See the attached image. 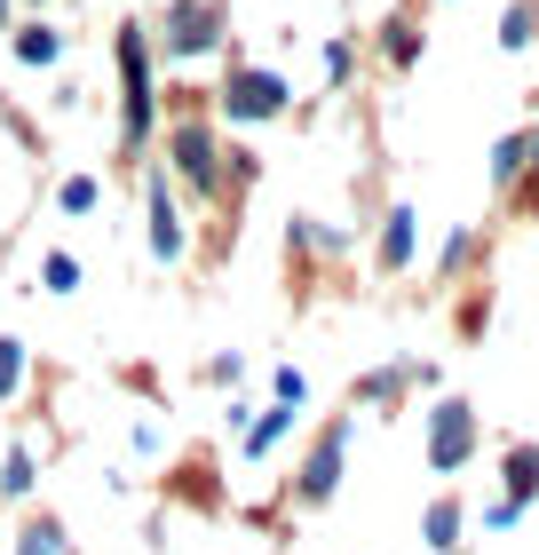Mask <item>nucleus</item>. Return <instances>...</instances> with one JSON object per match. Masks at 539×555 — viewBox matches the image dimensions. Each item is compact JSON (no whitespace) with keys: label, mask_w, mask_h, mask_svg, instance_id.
I'll return each mask as SVG.
<instances>
[{"label":"nucleus","mask_w":539,"mask_h":555,"mask_svg":"<svg viewBox=\"0 0 539 555\" xmlns=\"http://www.w3.org/2000/svg\"><path fill=\"white\" fill-rule=\"evenodd\" d=\"M16 555H64V524H56V516H33V524L16 532Z\"/></svg>","instance_id":"nucleus-19"},{"label":"nucleus","mask_w":539,"mask_h":555,"mask_svg":"<svg viewBox=\"0 0 539 555\" xmlns=\"http://www.w3.org/2000/svg\"><path fill=\"white\" fill-rule=\"evenodd\" d=\"M215 104H222L230 128H262V119H286L294 88H286V72H270V64H230L215 80Z\"/></svg>","instance_id":"nucleus-2"},{"label":"nucleus","mask_w":539,"mask_h":555,"mask_svg":"<svg viewBox=\"0 0 539 555\" xmlns=\"http://www.w3.org/2000/svg\"><path fill=\"white\" fill-rule=\"evenodd\" d=\"M40 286H48V294H80V255H72V246H56V255L40 262Z\"/></svg>","instance_id":"nucleus-21"},{"label":"nucleus","mask_w":539,"mask_h":555,"mask_svg":"<svg viewBox=\"0 0 539 555\" xmlns=\"http://www.w3.org/2000/svg\"><path fill=\"white\" fill-rule=\"evenodd\" d=\"M167 159H175V183H183L191 198H207V207H222V135L207 128V119H175L167 128Z\"/></svg>","instance_id":"nucleus-3"},{"label":"nucleus","mask_w":539,"mask_h":555,"mask_svg":"<svg viewBox=\"0 0 539 555\" xmlns=\"http://www.w3.org/2000/svg\"><path fill=\"white\" fill-rule=\"evenodd\" d=\"M270 405H294V413H301V405H310V373H301V365H278V373H270Z\"/></svg>","instance_id":"nucleus-22"},{"label":"nucleus","mask_w":539,"mask_h":555,"mask_svg":"<svg viewBox=\"0 0 539 555\" xmlns=\"http://www.w3.org/2000/svg\"><path fill=\"white\" fill-rule=\"evenodd\" d=\"M215 48H222V9L215 0H167V16L151 24V56H167V64L215 56Z\"/></svg>","instance_id":"nucleus-4"},{"label":"nucleus","mask_w":539,"mask_h":555,"mask_svg":"<svg viewBox=\"0 0 539 555\" xmlns=\"http://www.w3.org/2000/svg\"><path fill=\"white\" fill-rule=\"evenodd\" d=\"M119 151L143 159L151 135H159V64H151V24L143 16H119Z\"/></svg>","instance_id":"nucleus-1"},{"label":"nucleus","mask_w":539,"mask_h":555,"mask_svg":"<svg viewBox=\"0 0 539 555\" xmlns=\"http://www.w3.org/2000/svg\"><path fill=\"white\" fill-rule=\"evenodd\" d=\"M33 9H48V0H33Z\"/></svg>","instance_id":"nucleus-32"},{"label":"nucleus","mask_w":539,"mask_h":555,"mask_svg":"<svg viewBox=\"0 0 539 555\" xmlns=\"http://www.w3.org/2000/svg\"><path fill=\"white\" fill-rule=\"evenodd\" d=\"M484 325H492V294H460L452 334H460V341H484Z\"/></svg>","instance_id":"nucleus-20"},{"label":"nucleus","mask_w":539,"mask_h":555,"mask_svg":"<svg viewBox=\"0 0 539 555\" xmlns=\"http://www.w3.org/2000/svg\"><path fill=\"white\" fill-rule=\"evenodd\" d=\"M56 207L64 215H95V207H104V183H95V175H72V183L56 191Z\"/></svg>","instance_id":"nucleus-23"},{"label":"nucleus","mask_w":539,"mask_h":555,"mask_svg":"<svg viewBox=\"0 0 539 555\" xmlns=\"http://www.w3.org/2000/svg\"><path fill=\"white\" fill-rule=\"evenodd\" d=\"M413 246H421V207H413V198H389L381 238H373V270L381 278H405V270H413Z\"/></svg>","instance_id":"nucleus-8"},{"label":"nucleus","mask_w":539,"mask_h":555,"mask_svg":"<svg viewBox=\"0 0 539 555\" xmlns=\"http://www.w3.org/2000/svg\"><path fill=\"white\" fill-rule=\"evenodd\" d=\"M143 238H151V262H167V270L191 255V222H183V198H175L167 167L143 175Z\"/></svg>","instance_id":"nucleus-5"},{"label":"nucleus","mask_w":539,"mask_h":555,"mask_svg":"<svg viewBox=\"0 0 539 555\" xmlns=\"http://www.w3.org/2000/svg\"><path fill=\"white\" fill-rule=\"evenodd\" d=\"M516 524H524V508H516V500H492V508H484V532H516Z\"/></svg>","instance_id":"nucleus-27"},{"label":"nucleus","mask_w":539,"mask_h":555,"mask_svg":"<svg viewBox=\"0 0 539 555\" xmlns=\"http://www.w3.org/2000/svg\"><path fill=\"white\" fill-rule=\"evenodd\" d=\"M286 246H294V255H342V231H325V222H286Z\"/></svg>","instance_id":"nucleus-18"},{"label":"nucleus","mask_w":539,"mask_h":555,"mask_svg":"<svg viewBox=\"0 0 539 555\" xmlns=\"http://www.w3.org/2000/svg\"><path fill=\"white\" fill-rule=\"evenodd\" d=\"M207 382H222V389H239V382H246V358H239V349H222V358L207 365Z\"/></svg>","instance_id":"nucleus-29"},{"label":"nucleus","mask_w":539,"mask_h":555,"mask_svg":"<svg viewBox=\"0 0 539 555\" xmlns=\"http://www.w3.org/2000/svg\"><path fill=\"white\" fill-rule=\"evenodd\" d=\"M405 382L436 389V365H373L365 382H357V405H397V397H405Z\"/></svg>","instance_id":"nucleus-10"},{"label":"nucleus","mask_w":539,"mask_h":555,"mask_svg":"<svg viewBox=\"0 0 539 555\" xmlns=\"http://www.w3.org/2000/svg\"><path fill=\"white\" fill-rule=\"evenodd\" d=\"M349 72H357V48L333 33V40H325V88H349Z\"/></svg>","instance_id":"nucleus-26"},{"label":"nucleus","mask_w":539,"mask_h":555,"mask_svg":"<svg viewBox=\"0 0 539 555\" xmlns=\"http://www.w3.org/2000/svg\"><path fill=\"white\" fill-rule=\"evenodd\" d=\"M342 468H349V421H325L310 437V452H301V468H294V500L301 508H325L342 492Z\"/></svg>","instance_id":"nucleus-6"},{"label":"nucleus","mask_w":539,"mask_h":555,"mask_svg":"<svg viewBox=\"0 0 539 555\" xmlns=\"http://www.w3.org/2000/svg\"><path fill=\"white\" fill-rule=\"evenodd\" d=\"M33 476H40V468H33V452L16 444L9 461H0V492H9V500H24V492H33Z\"/></svg>","instance_id":"nucleus-24"},{"label":"nucleus","mask_w":539,"mask_h":555,"mask_svg":"<svg viewBox=\"0 0 539 555\" xmlns=\"http://www.w3.org/2000/svg\"><path fill=\"white\" fill-rule=\"evenodd\" d=\"M9 40H16V64H33V72H48V64H56L64 56V33H56V24H9Z\"/></svg>","instance_id":"nucleus-12"},{"label":"nucleus","mask_w":539,"mask_h":555,"mask_svg":"<svg viewBox=\"0 0 539 555\" xmlns=\"http://www.w3.org/2000/svg\"><path fill=\"white\" fill-rule=\"evenodd\" d=\"M16 389H24V341H16V334H0V405H9Z\"/></svg>","instance_id":"nucleus-25"},{"label":"nucleus","mask_w":539,"mask_h":555,"mask_svg":"<svg viewBox=\"0 0 539 555\" xmlns=\"http://www.w3.org/2000/svg\"><path fill=\"white\" fill-rule=\"evenodd\" d=\"M524 159H531L524 175H539V119H531V128H524Z\"/></svg>","instance_id":"nucleus-30"},{"label":"nucleus","mask_w":539,"mask_h":555,"mask_svg":"<svg viewBox=\"0 0 539 555\" xmlns=\"http://www.w3.org/2000/svg\"><path fill=\"white\" fill-rule=\"evenodd\" d=\"M421 48H428V33H421V16H413V9H397L389 24H381L373 56H381V72H421Z\"/></svg>","instance_id":"nucleus-9"},{"label":"nucleus","mask_w":539,"mask_h":555,"mask_svg":"<svg viewBox=\"0 0 539 555\" xmlns=\"http://www.w3.org/2000/svg\"><path fill=\"white\" fill-rule=\"evenodd\" d=\"M460 524H469V508L445 492V500H428V508H421V540H428L436 555H452V547H460Z\"/></svg>","instance_id":"nucleus-14"},{"label":"nucleus","mask_w":539,"mask_h":555,"mask_svg":"<svg viewBox=\"0 0 539 555\" xmlns=\"http://www.w3.org/2000/svg\"><path fill=\"white\" fill-rule=\"evenodd\" d=\"M254 175H262V159H254V151H230V159H222V183H239V191H246Z\"/></svg>","instance_id":"nucleus-28"},{"label":"nucleus","mask_w":539,"mask_h":555,"mask_svg":"<svg viewBox=\"0 0 539 555\" xmlns=\"http://www.w3.org/2000/svg\"><path fill=\"white\" fill-rule=\"evenodd\" d=\"M469 461H476V405L469 397H436L428 405V468L460 476Z\"/></svg>","instance_id":"nucleus-7"},{"label":"nucleus","mask_w":539,"mask_h":555,"mask_svg":"<svg viewBox=\"0 0 539 555\" xmlns=\"http://www.w3.org/2000/svg\"><path fill=\"white\" fill-rule=\"evenodd\" d=\"M9 24H16V0H0V33H9Z\"/></svg>","instance_id":"nucleus-31"},{"label":"nucleus","mask_w":539,"mask_h":555,"mask_svg":"<svg viewBox=\"0 0 539 555\" xmlns=\"http://www.w3.org/2000/svg\"><path fill=\"white\" fill-rule=\"evenodd\" d=\"M476 255H484V238L469 231V222H460V231H445V246H436V278H469Z\"/></svg>","instance_id":"nucleus-15"},{"label":"nucleus","mask_w":539,"mask_h":555,"mask_svg":"<svg viewBox=\"0 0 539 555\" xmlns=\"http://www.w3.org/2000/svg\"><path fill=\"white\" fill-rule=\"evenodd\" d=\"M524 167H531V159H524V128H516V135H500V143H492V183H500V191H516V183H524Z\"/></svg>","instance_id":"nucleus-17"},{"label":"nucleus","mask_w":539,"mask_h":555,"mask_svg":"<svg viewBox=\"0 0 539 555\" xmlns=\"http://www.w3.org/2000/svg\"><path fill=\"white\" fill-rule=\"evenodd\" d=\"M500 492L516 500V508H531V500H539V444H508V452H500Z\"/></svg>","instance_id":"nucleus-11"},{"label":"nucleus","mask_w":539,"mask_h":555,"mask_svg":"<svg viewBox=\"0 0 539 555\" xmlns=\"http://www.w3.org/2000/svg\"><path fill=\"white\" fill-rule=\"evenodd\" d=\"M500 48H539V0H508V16H500Z\"/></svg>","instance_id":"nucleus-16"},{"label":"nucleus","mask_w":539,"mask_h":555,"mask_svg":"<svg viewBox=\"0 0 539 555\" xmlns=\"http://www.w3.org/2000/svg\"><path fill=\"white\" fill-rule=\"evenodd\" d=\"M286 428H294V405H270V413H254V421H246V444H239V461H270V452L286 444Z\"/></svg>","instance_id":"nucleus-13"}]
</instances>
